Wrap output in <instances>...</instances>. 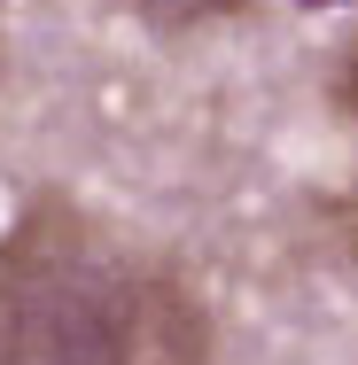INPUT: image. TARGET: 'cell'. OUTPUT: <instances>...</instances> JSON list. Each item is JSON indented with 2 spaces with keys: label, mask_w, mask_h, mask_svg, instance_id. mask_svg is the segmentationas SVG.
Returning <instances> with one entry per match:
<instances>
[{
  "label": "cell",
  "mask_w": 358,
  "mask_h": 365,
  "mask_svg": "<svg viewBox=\"0 0 358 365\" xmlns=\"http://www.w3.org/2000/svg\"><path fill=\"white\" fill-rule=\"evenodd\" d=\"M0 365H195V311L101 225L31 202L0 249Z\"/></svg>",
  "instance_id": "obj_1"
},
{
  "label": "cell",
  "mask_w": 358,
  "mask_h": 365,
  "mask_svg": "<svg viewBox=\"0 0 358 365\" xmlns=\"http://www.w3.org/2000/svg\"><path fill=\"white\" fill-rule=\"evenodd\" d=\"M296 8H351V0H296Z\"/></svg>",
  "instance_id": "obj_2"
}]
</instances>
